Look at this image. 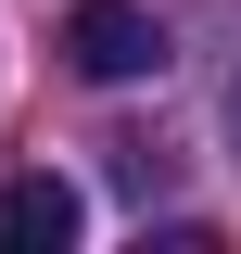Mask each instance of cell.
I'll list each match as a JSON object with an SVG mask.
<instances>
[{
    "label": "cell",
    "mask_w": 241,
    "mask_h": 254,
    "mask_svg": "<svg viewBox=\"0 0 241 254\" xmlns=\"http://www.w3.org/2000/svg\"><path fill=\"white\" fill-rule=\"evenodd\" d=\"M63 64H76L89 89H127V76L165 64V26H152L140 0H76V13H63Z\"/></svg>",
    "instance_id": "cell-1"
},
{
    "label": "cell",
    "mask_w": 241,
    "mask_h": 254,
    "mask_svg": "<svg viewBox=\"0 0 241 254\" xmlns=\"http://www.w3.org/2000/svg\"><path fill=\"white\" fill-rule=\"evenodd\" d=\"M89 229V203H76V178H51V165H26V178L0 190V254H63Z\"/></svg>",
    "instance_id": "cell-2"
},
{
    "label": "cell",
    "mask_w": 241,
    "mask_h": 254,
    "mask_svg": "<svg viewBox=\"0 0 241 254\" xmlns=\"http://www.w3.org/2000/svg\"><path fill=\"white\" fill-rule=\"evenodd\" d=\"M229 140H241V76H229Z\"/></svg>",
    "instance_id": "cell-3"
}]
</instances>
